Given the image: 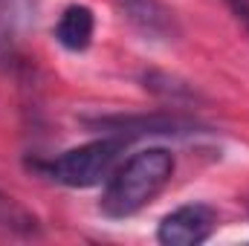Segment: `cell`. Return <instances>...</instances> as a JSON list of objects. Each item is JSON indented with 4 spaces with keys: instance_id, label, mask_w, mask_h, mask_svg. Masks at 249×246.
Masks as SVG:
<instances>
[{
    "instance_id": "cell-1",
    "label": "cell",
    "mask_w": 249,
    "mask_h": 246,
    "mask_svg": "<svg viewBox=\"0 0 249 246\" xmlns=\"http://www.w3.org/2000/svg\"><path fill=\"white\" fill-rule=\"evenodd\" d=\"M174 177V154L168 148H145L133 157H127L122 165L113 168L107 185L102 191V214L122 220L136 211H142Z\"/></svg>"
},
{
    "instance_id": "cell-2",
    "label": "cell",
    "mask_w": 249,
    "mask_h": 246,
    "mask_svg": "<svg viewBox=\"0 0 249 246\" xmlns=\"http://www.w3.org/2000/svg\"><path fill=\"white\" fill-rule=\"evenodd\" d=\"M127 142L130 139H124V136L107 133L102 139H93L87 145L64 151L55 159L32 162V168L41 171L44 177H50L53 183L67 185V188H90V185H99L102 180H107L113 174Z\"/></svg>"
},
{
    "instance_id": "cell-3",
    "label": "cell",
    "mask_w": 249,
    "mask_h": 246,
    "mask_svg": "<svg viewBox=\"0 0 249 246\" xmlns=\"http://www.w3.org/2000/svg\"><path fill=\"white\" fill-rule=\"evenodd\" d=\"M81 122L90 130H105L124 139L139 136H186L197 133L200 122L180 113H110V116H84Z\"/></svg>"
},
{
    "instance_id": "cell-4",
    "label": "cell",
    "mask_w": 249,
    "mask_h": 246,
    "mask_svg": "<svg viewBox=\"0 0 249 246\" xmlns=\"http://www.w3.org/2000/svg\"><path fill=\"white\" fill-rule=\"evenodd\" d=\"M217 229V211L206 203H188L168 211L160 220L157 241L165 246H197L206 244Z\"/></svg>"
},
{
    "instance_id": "cell-5",
    "label": "cell",
    "mask_w": 249,
    "mask_h": 246,
    "mask_svg": "<svg viewBox=\"0 0 249 246\" xmlns=\"http://www.w3.org/2000/svg\"><path fill=\"white\" fill-rule=\"evenodd\" d=\"M124 20L151 41H168L177 38V18L162 0H113Z\"/></svg>"
},
{
    "instance_id": "cell-6",
    "label": "cell",
    "mask_w": 249,
    "mask_h": 246,
    "mask_svg": "<svg viewBox=\"0 0 249 246\" xmlns=\"http://www.w3.org/2000/svg\"><path fill=\"white\" fill-rule=\"evenodd\" d=\"M93 32H96V18H93V9L90 6H81V3H72L67 6L53 29L55 41L61 44L64 50L70 53H81L90 47L93 41Z\"/></svg>"
},
{
    "instance_id": "cell-7",
    "label": "cell",
    "mask_w": 249,
    "mask_h": 246,
    "mask_svg": "<svg viewBox=\"0 0 249 246\" xmlns=\"http://www.w3.org/2000/svg\"><path fill=\"white\" fill-rule=\"evenodd\" d=\"M41 220L0 188V238H41Z\"/></svg>"
},
{
    "instance_id": "cell-8",
    "label": "cell",
    "mask_w": 249,
    "mask_h": 246,
    "mask_svg": "<svg viewBox=\"0 0 249 246\" xmlns=\"http://www.w3.org/2000/svg\"><path fill=\"white\" fill-rule=\"evenodd\" d=\"M26 0H0V64H12Z\"/></svg>"
},
{
    "instance_id": "cell-9",
    "label": "cell",
    "mask_w": 249,
    "mask_h": 246,
    "mask_svg": "<svg viewBox=\"0 0 249 246\" xmlns=\"http://www.w3.org/2000/svg\"><path fill=\"white\" fill-rule=\"evenodd\" d=\"M142 81H145V90H151V93H157L160 99H165V102H194L197 99V93L188 87L186 81H180V78H174V75H165V72H145L142 75Z\"/></svg>"
},
{
    "instance_id": "cell-10",
    "label": "cell",
    "mask_w": 249,
    "mask_h": 246,
    "mask_svg": "<svg viewBox=\"0 0 249 246\" xmlns=\"http://www.w3.org/2000/svg\"><path fill=\"white\" fill-rule=\"evenodd\" d=\"M223 3L232 9V15L238 18V23L249 32V0H223Z\"/></svg>"
}]
</instances>
